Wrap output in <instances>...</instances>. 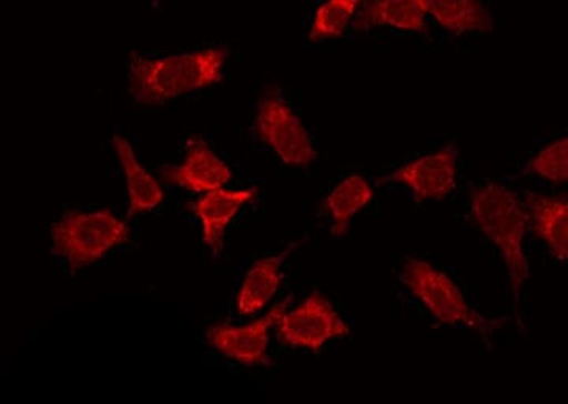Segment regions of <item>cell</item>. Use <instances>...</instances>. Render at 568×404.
<instances>
[{
    "label": "cell",
    "mask_w": 568,
    "mask_h": 404,
    "mask_svg": "<svg viewBox=\"0 0 568 404\" xmlns=\"http://www.w3.org/2000/svg\"><path fill=\"white\" fill-rule=\"evenodd\" d=\"M227 58V47L205 48L164 58H144L133 52L130 55V93L138 103L155 107L211 88L223 81Z\"/></svg>",
    "instance_id": "obj_1"
},
{
    "label": "cell",
    "mask_w": 568,
    "mask_h": 404,
    "mask_svg": "<svg viewBox=\"0 0 568 404\" xmlns=\"http://www.w3.org/2000/svg\"><path fill=\"white\" fill-rule=\"evenodd\" d=\"M428 13L448 32H491L495 28L488 7L474 0L428 2Z\"/></svg>",
    "instance_id": "obj_16"
},
{
    "label": "cell",
    "mask_w": 568,
    "mask_h": 404,
    "mask_svg": "<svg viewBox=\"0 0 568 404\" xmlns=\"http://www.w3.org/2000/svg\"><path fill=\"white\" fill-rule=\"evenodd\" d=\"M253 125L260 140L287 166L306 168L316 162L312 134L278 88H267L261 93Z\"/></svg>",
    "instance_id": "obj_5"
},
{
    "label": "cell",
    "mask_w": 568,
    "mask_h": 404,
    "mask_svg": "<svg viewBox=\"0 0 568 404\" xmlns=\"http://www.w3.org/2000/svg\"><path fill=\"white\" fill-rule=\"evenodd\" d=\"M361 7L357 0H331L316 10L310 29L308 40L316 41L338 39L353 22L355 10Z\"/></svg>",
    "instance_id": "obj_17"
},
{
    "label": "cell",
    "mask_w": 568,
    "mask_h": 404,
    "mask_svg": "<svg viewBox=\"0 0 568 404\" xmlns=\"http://www.w3.org/2000/svg\"><path fill=\"white\" fill-rule=\"evenodd\" d=\"M373 198L375 189L364 175L351 174L345 181L339 182L324 202L332 216V234L336 238L345 235L354 216L364 211Z\"/></svg>",
    "instance_id": "obj_15"
},
{
    "label": "cell",
    "mask_w": 568,
    "mask_h": 404,
    "mask_svg": "<svg viewBox=\"0 0 568 404\" xmlns=\"http://www.w3.org/2000/svg\"><path fill=\"white\" fill-rule=\"evenodd\" d=\"M256 198L253 189L248 190H215V192L204 193L193 211L203 224V241L213 254L223 253L224 238L231 222L235 219L245 204Z\"/></svg>",
    "instance_id": "obj_10"
},
{
    "label": "cell",
    "mask_w": 568,
    "mask_h": 404,
    "mask_svg": "<svg viewBox=\"0 0 568 404\" xmlns=\"http://www.w3.org/2000/svg\"><path fill=\"white\" fill-rule=\"evenodd\" d=\"M129 224L110 209L70 211L51 228V250L74 269L88 267L129 241Z\"/></svg>",
    "instance_id": "obj_3"
},
{
    "label": "cell",
    "mask_w": 568,
    "mask_h": 404,
    "mask_svg": "<svg viewBox=\"0 0 568 404\" xmlns=\"http://www.w3.org/2000/svg\"><path fill=\"white\" fill-rule=\"evenodd\" d=\"M276 334L286 346L317 353L331 340L349 336L351 327L336 312L332 302L315 291L297 309L291 312L286 310L280 316Z\"/></svg>",
    "instance_id": "obj_6"
},
{
    "label": "cell",
    "mask_w": 568,
    "mask_h": 404,
    "mask_svg": "<svg viewBox=\"0 0 568 404\" xmlns=\"http://www.w3.org/2000/svg\"><path fill=\"white\" fill-rule=\"evenodd\" d=\"M470 212L481 233L503 254L511 291H519L529 280V261L525 252L528 216L514 190L487 183L470 193Z\"/></svg>",
    "instance_id": "obj_2"
},
{
    "label": "cell",
    "mask_w": 568,
    "mask_h": 404,
    "mask_svg": "<svg viewBox=\"0 0 568 404\" xmlns=\"http://www.w3.org/2000/svg\"><path fill=\"white\" fill-rule=\"evenodd\" d=\"M428 0H386L364 3L354 24L357 29L386 28L407 32H426Z\"/></svg>",
    "instance_id": "obj_14"
},
{
    "label": "cell",
    "mask_w": 568,
    "mask_h": 404,
    "mask_svg": "<svg viewBox=\"0 0 568 404\" xmlns=\"http://www.w3.org/2000/svg\"><path fill=\"white\" fill-rule=\"evenodd\" d=\"M402 282L433 317L454 327H467L488 336L499 321L487 320L467 303L457 283L435 265L417 257H406Z\"/></svg>",
    "instance_id": "obj_4"
},
{
    "label": "cell",
    "mask_w": 568,
    "mask_h": 404,
    "mask_svg": "<svg viewBox=\"0 0 568 404\" xmlns=\"http://www.w3.org/2000/svg\"><path fill=\"white\" fill-rule=\"evenodd\" d=\"M458 149L446 145L390 172L381 183H402L417 201L444 200L454 192L458 174Z\"/></svg>",
    "instance_id": "obj_8"
},
{
    "label": "cell",
    "mask_w": 568,
    "mask_h": 404,
    "mask_svg": "<svg viewBox=\"0 0 568 404\" xmlns=\"http://www.w3.org/2000/svg\"><path fill=\"white\" fill-rule=\"evenodd\" d=\"M301 243H291L282 253L265 256L252 265V269L246 272L244 282L239 287L237 299H235L239 314L253 316V314L263 312L265 306L274 301L280 284H282L283 265Z\"/></svg>",
    "instance_id": "obj_11"
},
{
    "label": "cell",
    "mask_w": 568,
    "mask_h": 404,
    "mask_svg": "<svg viewBox=\"0 0 568 404\" xmlns=\"http://www.w3.org/2000/svg\"><path fill=\"white\" fill-rule=\"evenodd\" d=\"M528 226L551 250L556 260H568V201L567 198L528 196Z\"/></svg>",
    "instance_id": "obj_12"
},
{
    "label": "cell",
    "mask_w": 568,
    "mask_h": 404,
    "mask_svg": "<svg viewBox=\"0 0 568 404\" xmlns=\"http://www.w3.org/2000/svg\"><path fill=\"white\" fill-rule=\"evenodd\" d=\"M164 181L192 193H209L224 189L233 181V170L203 140L192 141L185 160L163 170Z\"/></svg>",
    "instance_id": "obj_9"
},
{
    "label": "cell",
    "mask_w": 568,
    "mask_h": 404,
    "mask_svg": "<svg viewBox=\"0 0 568 404\" xmlns=\"http://www.w3.org/2000/svg\"><path fill=\"white\" fill-rule=\"evenodd\" d=\"M287 310V301L278 303L265 316L245 325L215 324L209 329V343L224 357L245 366L267 362L272 329Z\"/></svg>",
    "instance_id": "obj_7"
},
{
    "label": "cell",
    "mask_w": 568,
    "mask_h": 404,
    "mask_svg": "<svg viewBox=\"0 0 568 404\" xmlns=\"http://www.w3.org/2000/svg\"><path fill=\"white\" fill-rule=\"evenodd\" d=\"M115 155L122 164L125 174L126 192H129V215L136 216L140 213L151 212L164 201V192L160 182L142 166L138 160L133 145L126 138L115 134L112 138Z\"/></svg>",
    "instance_id": "obj_13"
},
{
    "label": "cell",
    "mask_w": 568,
    "mask_h": 404,
    "mask_svg": "<svg viewBox=\"0 0 568 404\" xmlns=\"http://www.w3.org/2000/svg\"><path fill=\"white\" fill-rule=\"evenodd\" d=\"M528 171L540 175L545 181L566 183L568 181L567 138H560L541 149L528 163Z\"/></svg>",
    "instance_id": "obj_18"
}]
</instances>
